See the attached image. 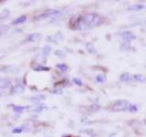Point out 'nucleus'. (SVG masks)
Masks as SVG:
<instances>
[{"label":"nucleus","instance_id":"32","mask_svg":"<svg viewBox=\"0 0 146 137\" xmlns=\"http://www.w3.org/2000/svg\"><path fill=\"white\" fill-rule=\"evenodd\" d=\"M0 96H1V94H0Z\"/></svg>","mask_w":146,"mask_h":137},{"label":"nucleus","instance_id":"19","mask_svg":"<svg viewBox=\"0 0 146 137\" xmlns=\"http://www.w3.org/2000/svg\"><path fill=\"white\" fill-rule=\"evenodd\" d=\"M56 67L58 68L59 70H61V71H67V70H68V65H67V64H65V63H59V64H57Z\"/></svg>","mask_w":146,"mask_h":137},{"label":"nucleus","instance_id":"26","mask_svg":"<svg viewBox=\"0 0 146 137\" xmlns=\"http://www.w3.org/2000/svg\"><path fill=\"white\" fill-rule=\"evenodd\" d=\"M55 55H56V56L58 57V58H64V57H65V53H64V51H62V50H60V49L56 50V51H55Z\"/></svg>","mask_w":146,"mask_h":137},{"label":"nucleus","instance_id":"30","mask_svg":"<svg viewBox=\"0 0 146 137\" xmlns=\"http://www.w3.org/2000/svg\"><path fill=\"white\" fill-rule=\"evenodd\" d=\"M2 58H3V57H0V59H2Z\"/></svg>","mask_w":146,"mask_h":137},{"label":"nucleus","instance_id":"14","mask_svg":"<svg viewBox=\"0 0 146 137\" xmlns=\"http://www.w3.org/2000/svg\"><path fill=\"white\" fill-rule=\"evenodd\" d=\"M33 70L35 71H48V70H50V68L43 66V65H40V64H38L36 66L33 67Z\"/></svg>","mask_w":146,"mask_h":137},{"label":"nucleus","instance_id":"13","mask_svg":"<svg viewBox=\"0 0 146 137\" xmlns=\"http://www.w3.org/2000/svg\"><path fill=\"white\" fill-rule=\"evenodd\" d=\"M46 99V96L43 94H38V95H35L33 97L30 98V100L32 102H39L40 100H45Z\"/></svg>","mask_w":146,"mask_h":137},{"label":"nucleus","instance_id":"10","mask_svg":"<svg viewBox=\"0 0 146 137\" xmlns=\"http://www.w3.org/2000/svg\"><path fill=\"white\" fill-rule=\"evenodd\" d=\"M26 21H27V16L23 15V16H20V17H18L17 18H16V19L12 22V24H13V25L17 26V25L23 24V23L26 22Z\"/></svg>","mask_w":146,"mask_h":137},{"label":"nucleus","instance_id":"22","mask_svg":"<svg viewBox=\"0 0 146 137\" xmlns=\"http://www.w3.org/2000/svg\"><path fill=\"white\" fill-rule=\"evenodd\" d=\"M44 109H45V105L40 104V105H38V106H36L35 109H33V112H42Z\"/></svg>","mask_w":146,"mask_h":137},{"label":"nucleus","instance_id":"2","mask_svg":"<svg viewBox=\"0 0 146 137\" xmlns=\"http://www.w3.org/2000/svg\"><path fill=\"white\" fill-rule=\"evenodd\" d=\"M61 12L58 10V9H48V10L44 11L43 13L39 14V15L36 16L34 17L35 20H41V19H45V18L48 17H56L60 15Z\"/></svg>","mask_w":146,"mask_h":137},{"label":"nucleus","instance_id":"5","mask_svg":"<svg viewBox=\"0 0 146 137\" xmlns=\"http://www.w3.org/2000/svg\"><path fill=\"white\" fill-rule=\"evenodd\" d=\"M121 37L122 38V39L124 40V42H128V43H130L131 40H133L136 38L135 35H133V33L131 31L122 32V33L121 34Z\"/></svg>","mask_w":146,"mask_h":137},{"label":"nucleus","instance_id":"27","mask_svg":"<svg viewBox=\"0 0 146 137\" xmlns=\"http://www.w3.org/2000/svg\"><path fill=\"white\" fill-rule=\"evenodd\" d=\"M95 80L97 82H103L105 80V77L103 75H102V74H100V75H98L97 77H96Z\"/></svg>","mask_w":146,"mask_h":137},{"label":"nucleus","instance_id":"17","mask_svg":"<svg viewBox=\"0 0 146 137\" xmlns=\"http://www.w3.org/2000/svg\"><path fill=\"white\" fill-rule=\"evenodd\" d=\"M9 30V27L7 25H1L0 26V37L4 36L7 32Z\"/></svg>","mask_w":146,"mask_h":137},{"label":"nucleus","instance_id":"8","mask_svg":"<svg viewBox=\"0 0 146 137\" xmlns=\"http://www.w3.org/2000/svg\"><path fill=\"white\" fill-rule=\"evenodd\" d=\"M132 79H133V77H132L129 72H124L120 76V80L122 82H129Z\"/></svg>","mask_w":146,"mask_h":137},{"label":"nucleus","instance_id":"9","mask_svg":"<svg viewBox=\"0 0 146 137\" xmlns=\"http://www.w3.org/2000/svg\"><path fill=\"white\" fill-rule=\"evenodd\" d=\"M11 83V80L9 78H3L0 79V89H5L8 87Z\"/></svg>","mask_w":146,"mask_h":137},{"label":"nucleus","instance_id":"21","mask_svg":"<svg viewBox=\"0 0 146 137\" xmlns=\"http://www.w3.org/2000/svg\"><path fill=\"white\" fill-rule=\"evenodd\" d=\"M128 111L130 112H136L138 111V108H137L136 105H132V104H130L129 107H128Z\"/></svg>","mask_w":146,"mask_h":137},{"label":"nucleus","instance_id":"7","mask_svg":"<svg viewBox=\"0 0 146 137\" xmlns=\"http://www.w3.org/2000/svg\"><path fill=\"white\" fill-rule=\"evenodd\" d=\"M9 106H10L13 111L17 113H20L22 112H24L25 110L29 108V106H21V105H15V104H10Z\"/></svg>","mask_w":146,"mask_h":137},{"label":"nucleus","instance_id":"28","mask_svg":"<svg viewBox=\"0 0 146 137\" xmlns=\"http://www.w3.org/2000/svg\"><path fill=\"white\" fill-rule=\"evenodd\" d=\"M73 82H74V83L78 86L82 85V81L79 79V78H74V79H73Z\"/></svg>","mask_w":146,"mask_h":137},{"label":"nucleus","instance_id":"1","mask_svg":"<svg viewBox=\"0 0 146 137\" xmlns=\"http://www.w3.org/2000/svg\"><path fill=\"white\" fill-rule=\"evenodd\" d=\"M104 22V18L97 13H87L80 17L78 29H83L86 27H93L100 26Z\"/></svg>","mask_w":146,"mask_h":137},{"label":"nucleus","instance_id":"20","mask_svg":"<svg viewBox=\"0 0 146 137\" xmlns=\"http://www.w3.org/2000/svg\"><path fill=\"white\" fill-rule=\"evenodd\" d=\"M100 108V105H98V104H96V103L91 104L90 106V108H89V112H96L97 111H99Z\"/></svg>","mask_w":146,"mask_h":137},{"label":"nucleus","instance_id":"11","mask_svg":"<svg viewBox=\"0 0 146 137\" xmlns=\"http://www.w3.org/2000/svg\"><path fill=\"white\" fill-rule=\"evenodd\" d=\"M9 16H10V11H9V9H7V8L3 9V11L0 13V21L6 20Z\"/></svg>","mask_w":146,"mask_h":137},{"label":"nucleus","instance_id":"31","mask_svg":"<svg viewBox=\"0 0 146 137\" xmlns=\"http://www.w3.org/2000/svg\"><path fill=\"white\" fill-rule=\"evenodd\" d=\"M1 3H2V1H0V4H1Z\"/></svg>","mask_w":146,"mask_h":137},{"label":"nucleus","instance_id":"24","mask_svg":"<svg viewBox=\"0 0 146 137\" xmlns=\"http://www.w3.org/2000/svg\"><path fill=\"white\" fill-rule=\"evenodd\" d=\"M23 131H24V128L21 126V127L14 128V129L12 130V132H13V134H20V132H22Z\"/></svg>","mask_w":146,"mask_h":137},{"label":"nucleus","instance_id":"12","mask_svg":"<svg viewBox=\"0 0 146 137\" xmlns=\"http://www.w3.org/2000/svg\"><path fill=\"white\" fill-rule=\"evenodd\" d=\"M40 39V35L39 34H31L29 35V37L27 38V42H36V41H38V39Z\"/></svg>","mask_w":146,"mask_h":137},{"label":"nucleus","instance_id":"25","mask_svg":"<svg viewBox=\"0 0 146 137\" xmlns=\"http://www.w3.org/2000/svg\"><path fill=\"white\" fill-rule=\"evenodd\" d=\"M50 51H51V48H50L49 46H45L44 49H43V54L45 55V56H48Z\"/></svg>","mask_w":146,"mask_h":137},{"label":"nucleus","instance_id":"3","mask_svg":"<svg viewBox=\"0 0 146 137\" xmlns=\"http://www.w3.org/2000/svg\"><path fill=\"white\" fill-rule=\"evenodd\" d=\"M129 102L125 100H119L117 102L113 103L111 106V111L113 112H122V111H126L129 107Z\"/></svg>","mask_w":146,"mask_h":137},{"label":"nucleus","instance_id":"15","mask_svg":"<svg viewBox=\"0 0 146 137\" xmlns=\"http://www.w3.org/2000/svg\"><path fill=\"white\" fill-rule=\"evenodd\" d=\"M144 7L143 5H141V4H135V5H132V6L129 7V10L131 11H140Z\"/></svg>","mask_w":146,"mask_h":137},{"label":"nucleus","instance_id":"18","mask_svg":"<svg viewBox=\"0 0 146 137\" xmlns=\"http://www.w3.org/2000/svg\"><path fill=\"white\" fill-rule=\"evenodd\" d=\"M86 49H87V50H88L90 53H95L96 52V49L94 48L93 44L91 43V42H89V43L86 44Z\"/></svg>","mask_w":146,"mask_h":137},{"label":"nucleus","instance_id":"29","mask_svg":"<svg viewBox=\"0 0 146 137\" xmlns=\"http://www.w3.org/2000/svg\"><path fill=\"white\" fill-rule=\"evenodd\" d=\"M144 124H145V125H146V121H145V122H144Z\"/></svg>","mask_w":146,"mask_h":137},{"label":"nucleus","instance_id":"6","mask_svg":"<svg viewBox=\"0 0 146 137\" xmlns=\"http://www.w3.org/2000/svg\"><path fill=\"white\" fill-rule=\"evenodd\" d=\"M24 91H25V87L22 84L18 83V84L12 87L10 90V93L11 94H20V93L24 92Z\"/></svg>","mask_w":146,"mask_h":137},{"label":"nucleus","instance_id":"4","mask_svg":"<svg viewBox=\"0 0 146 137\" xmlns=\"http://www.w3.org/2000/svg\"><path fill=\"white\" fill-rule=\"evenodd\" d=\"M0 71L4 73H17L19 71V68L14 65H6L0 67Z\"/></svg>","mask_w":146,"mask_h":137},{"label":"nucleus","instance_id":"23","mask_svg":"<svg viewBox=\"0 0 146 137\" xmlns=\"http://www.w3.org/2000/svg\"><path fill=\"white\" fill-rule=\"evenodd\" d=\"M131 48V46H130V43H128V42H124V43H122L121 46V50H129Z\"/></svg>","mask_w":146,"mask_h":137},{"label":"nucleus","instance_id":"16","mask_svg":"<svg viewBox=\"0 0 146 137\" xmlns=\"http://www.w3.org/2000/svg\"><path fill=\"white\" fill-rule=\"evenodd\" d=\"M133 80L139 82H146V76L143 74H135L133 75Z\"/></svg>","mask_w":146,"mask_h":137}]
</instances>
